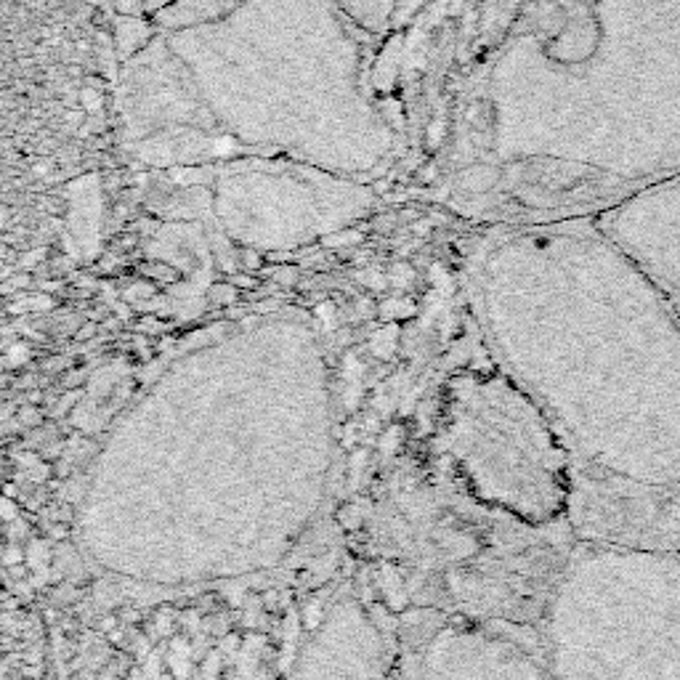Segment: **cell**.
<instances>
[{
  "label": "cell",
  "mask_w": 680,
  "mask_h": 680,
  "mask_svg": "<svg viewBox=\"0 0 680 680\" xmlns=\"http://www.w3.org/2000/svg\"><path fill=\"white\" fill-rule=\"evenodd\" d=\"M93 330H96V327H93V325H85V327H83V333H80L78 338H80V340H85V338H88V335H93Z\"/></svg>",
  "instance_id": "30bf717a"
},
{
  "label": "cell",
  "mask_w": 680,
  "mask_h": 680,
  "mask_svg": "<svg viewBox=\"0 0 680 680\" xmlns=\"http://www.w3.org/2000/svg\"><path fill=\"white\" fill-rule=\"evenodd\" d=\"M0 70H3V56H0Z\"/></svg>",
  "instance_id": "8fae6325"
},
{
  "label": "cell",
  "mask_w": 680,
  "mask_h": 680,
  "mask_svg": "<svg viewBox=\"0 0 680 680\" xmlns=\"http://www.w3.org/2000/svg\"><path fill=\"white\" fill-rule=\"evenodd\" d=\"M48 170H51V163H38V165H32V176H35V178H46V176H48Z\"/></svg>",
  "instance_id": "9c48e42d"
},
{
  "label": "cell",
  "mask_w": 680,
  "mask_h": 680,
  "mask_svg": "<svg viewBox=\"0 0 680 680\" xmlns=\"http://www.w3.org/2000/svg\"><path fill=\"white\" fill-rule=\"evenodd\" d=\"M495 359L556 428L574 540L680 550V325L619 248L537 237L489 258Z\"/></svg>",
  "instance_id": "6da1fadb"
},
{
  "label": "cell",
  "mask_w": 680,
  "mask_h": 680,
  "mask_svg": "<svg viewBox=\"0 0 680 680\" xmlns=\"http://www.w3.org/2000/svg\"><path fill=\"white\" fill-rule=\"evenodd\" d=\"M534 638L550 680H680V550L574 540Z\"/></svg>",
  "instance_id": "7a4b0ae2"
},
{
  "label": "cell",
  "mask_w": 680,
  "mask_h": 680,
  "mask_svg": "<svg viewBox=\"0 0 680 680\" xmlns=\"http://www.w3.org/2000/svg\"><path fill=\"white\" fill-rule=\"evenodd\" d=\"M619 250L643 271L680 325V226L625 229Z\"/></svg>",
  "instance_id": "5b68a950"
},
{
  "label": "cell",
  "mask_w": 680,
  "mask_h": 680,
  "mask_svg": "<svg viewBox=\"0 0 680 680\" xmlns=\"http://www.w3.org/2000/svg\"><path fill=\"white\" fill-rule=\"evenodd\" d=\"M436 441L439 473L468 500L534 529L569 526V455L495 359L449 378Z\"/></svg>",
  "instance_id": "3957f363"
},
{
  "label": "cell",
  "mask_w": 680,
  "mask_h": 680,
  "mask_svg": "<svg viewBox=\"0 0 680 680\" xmlns=\"http://www.w3.org/2000/svg\"><path fill=\"white\" fill-rule=\"evenodd\" d=\"M19 420H22V423L24 425H38L40 423V418H38V410H22V418H19Z\"/></svg>",
  "instance_id": "52a82bcc"
},
{
  "label": "cell",
  "mask_w": 680,
  "mask_h": 680,
  "mask_svg": "<svg viewBox=\"0 0 680 680\" xmlns=\"http://www.w3.org/2000/svg\"><path fill=\"white\" fill-rule=\"evenodd\" d=\"M420 680H550L532 630L449 619L425 646Z\"/></svg>",
  "instance_id": "277c9868"
},
{
  "label": "cell",
  "mask_w": 680,
  "mask_h": 680,
  "mask_svg": "<svg viewBox=\"0 0 680 680\" xmlns=\"http://www.w3.org/2000/svg\"><path fill=\"white\" fill-rule=\"evenodd\" d=\"M80 104H83V109L88 115H93V112H101L104 99H101V93L96 91V88H88V85H85L83 93H80Z\"/></svg>",
  "instance_id": "8992f818"
},
{
  "label": "cell",
  "mask_w": 680,
  "mask_h": 680,
  "mask_svg": "<svg viewBox=\"0 0 680 680\" xmlns=\"http://www.w3.org/2000/svg\"><path fill=\"white\" fill-rule=\"evenodd\" d=\"M277 279L282 282V285H293L295 282V269H282L277 274Z\"/></svg>",
  "instance_id": "ba28073f"
}]
</instances>
